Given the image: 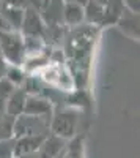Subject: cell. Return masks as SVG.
I'll return each mask as SVG.
<instances>
[{
    "label": "cell",
    "mask_w": 140,
    "mask_h": 158,
    "mask_svg": "<svg viewBox=\"0 0 140 158\" xmlns=\"http://www.w3.org/2000/svg\"><path fill=\"white\" fill-rule=\"evenodd\" d=\"M50 128V115L21 114L13 122V138L22 136H46Z\"/></svg>",
    "instance_id": "cell-1"
},
{
    "label": "cell",
    "mask_w": 140,
    "mask_h": 158,
    "mask_svg": "<svg viewBox=\"0 0 140 158\" xmlns=\"http://www.w3.org/2000/svg\"><path fill=\"white\" fill-rule=\"evenodd\" d=\"M0 52L10 63H13V67H19L25 57L24 38L14 30L0 32Z\"/></svg>",
    "instance_id": "cell-2"
},
{
    "label": "cell",
    "mask_w": 140,
    "mask_h": 158,
    "mask_svg": "<svg viewBox=\"0 0 140 158\" xmlns=\"http://www.w3.org/2000/svg\"><path fill=\"white\" fill-rule=\"evenodd\" d=\"M76 125H77V115H76V112L63 111L54 117H50V128L49 130H52L54 136L65 141L74 135Z\"/></svg>",
    "instance_id": "cell-3"
},
{
    "label": "cell",
    "mask_w": 140,
    "mask_h": 158,
    "mask_svg": "<svg viewBox=\"0 0 140 158\" xmlns=\"http://www.w3.org/2000/svg\"><path fill=\"white\" fill-rule=\"evenodd\" d=\"M63 0H40L36 6V11L40 15L44 25L49 27H58L63 25L61 16H63Z\"/></svg>",
    "instance_id": "cell-4"
},
{
    "label": "cell",
    "mask_w": 140,
    "mask_h": 158,
    "mask_svg": "<svg viewBox=\"0 0 140 158\" xmlns=\"http://www.w3.org/2000/svg\"><path fill=\"white\" fill-rule=\"evenodd\" d=\"M44 22L41 21L40 15L35 6H29L24 10V16H22V24H21V30L25 36H33V38H41L44 33Z\"/></svg>",
    "instance_id": "cell-5"
},
{
    "label": "cell",
    "mask_w": 140,
    "mask_h": 158,
    "mask_svg": "<svg viewBox=\"0 0 140 158\" xmlns=\"http://www.w3.org/2000/svg\"><path fill=\"white\" fill-rule=\"evenodd\" d=\"M52 104L47 98H43L40 95H27L24 104V112L27 115H50Z\"/></svg>",
    "instance_id": "cell-6"
},
{
    "label": "cell",
    "mask_w": 140,
    "mask_h": 158,
    "mask_svg": "<svg viewBox=\"0 0 140 158\" xmlns=\"http://www.w3.org/2000/svg\"><path fill=\"white\" fill-rule=\"evenodd\" d=\"M25 98H27V92L24 89H14L10 94V97L5 101V114L11 118H16L24 112V104H25Z\"/></svg>",
    "instance_id": "cell-7"
},
{
    "label": "cell",
    "mask_w": 140,
    "mask_h": 158,
    "mask_svg": "<svg viewBox=\"0 0 140 158\" xmlns=\"http://www.w3.org/2000/svg\"><path fill=\"white\" fill-rule=\"evenodd\" d=\"M46 136H22V138H14V156L36 153L38 150H40L41 144L44 142Z\"/></svg>",
    "instance_id": "cell-8"
},
{
    "label": "cell",
    "mask_w": 140,
    "mask_h": 158,
    "mask_svg": "<svg viewBox=\"0 0 140 158\" xmlns=\"http://www.w3.org/2000/svg\"><path fill=\"white\" fill-rule=\"evenodd\" d=\"M63 146H65V141L54 136V135H47L44 142L41 144L40 150L36 152L38 158H57L60 156L61 150H63Z\"/></svg>",
    "instance_id": "cell-9"
},
{
    "label": "cell",
    "mask_w": 140,
    "mask_h": 158,
    "mask_svg": "<svg viewBox=\"0 0 140 158\" xmlns=\"http://www.w3.org/2000/svg\"><path fill=\"white\" fill-rule=\"evenodd\" d=\"M65 3V2H63ZM61 21L65 25L74 27L84 22V6L77 3H65L63 5V16Z\"/></svg>",
    "instance_id": "cell-10"
},
{
    "label": "cell",
    "mask_w": 140,
    "mask_h": 158,
    "mask_svg": "<svg viewBox=\"0 0 140 158\" xmlns=\"http://www.w3.org/2000/svg\"><path fill=\"white\" fill-rule=\"evenodd\" d=\"M124 5L123 0H109L104 5V18H103V25L107 24H117L121 15L124 13Z\"/></svg>",
    "instance_id": "cell-11"
},
{
    "label": "cell",
    "mask_w": 140,
    "mask_h": 158,
    "mask_svg": "<svg viewBox=\"0 0 140 158\" xmlns=\"http://www.w3.org/2000/svg\"><path fill=\"white\" fill-rule=\"evenodd\" d=\"M120 25V29L132 38H138V15L124 10V13L121 15V18L117 22Z\"/></svg>",
    "instance_id": "cell-12"
},
{
    "label": "cell",
    "mask_w": 140,
    "mask_h": 158,
    "mask_svg": "<svg viewBox=\"0 0 140 158\" xmlns=\"http://www.w3.org/2000/svg\"><path fill=\"white\" fill-rule=\"evenodd\" d=\"M3 22L6 24V27L10 30L13 29H21L22 24V16H24V10L21 6H3L2 13H0Z\"/></svg>",
    "instance_id": "cell-13"
},
{
    "label": "cell",
    "mask_w": 140,
    "mask_h": 158,
    "mask_svg": "<svg viewBox=\"0 0 140 158\" xmlns=\"http://www.w3.org/2000/svg\"><path fill=\"white\" fill-rule=\"evenodd\" d=\"M103 18H104V6H101L91 0L84 5V21L88 24H101L103 25Z\"/></svg>",
    "instance_id": "cell-14"
},
{
    "label": "cell",
    "mask_w": 140,
    "mask_h": 158,
    "mask_svg": "<svg viewBox=\"0 0 140 158\" xmlns=\"http://www.w3.org/2000/svg\"><path fill=\"white\" fill-rule=\"evenodd\" d=\"M0 158H14V138L0 141Z\"/></svg>",
    "instance_id": "cell-15"
},
{
    "label": "cell",
    "mask_w": 140,
    "mask_h": 158,
    "mask_svg": "<svg viewBox=\"0 0 140 158\" xmlns=\"http://www.w3.org/2000/svg\"><path fill=\"white\" fill-rule=\"evenodd\" d=\"M6 81L14 87V85H21L24 82V73L19 67H11L8 71H6Z\"/></svg>",
    "instance_id": "cell-16"
},
{
    "label": "cell",
    "mask_w": 140,
    "mask_h": 158,
    "mask_svg": "<svg viewBox=\"0 0 140 158\" xmlns=\"http://www.w3.org/2000/svg\"><path fill=\"white\" fill-rule=\"evenodd\" d=\"M14 90V87H13L6 79H2L0 81V111H3V108H5V101H6V98L10 97V94ZM5 112V111H3Z\"/></svg>",
    "instance_id": "cell-17"
},
{
    "label": "cell",
    "mask_w": 140,
    "mask_h": 158,
    "mask_svg": "<svg viewBox=\"0 0 140 158\" xmlns=\"http://www.w3.org/2000/svg\"><path fill=\"white\" fill-rule=\"evenodd\" d=\"M123 5L124 8L134 13V15H138V10H140V2L138 0H123Z\"/></svg>",
    "instance_id": "cell-18"
},
{
    "label": "cell",
    "mask_w": 140,
    "mask_h": 158,
    "mask_svg": "<svg viewBox=\"0 0 140 158\" xmlns=\"http://www.w3.org/2000/svg\"><path fill=\"white\" fill-rule=\"evenodd\" d=\"M63 2H65V3H77V5H82L84 6L88 0H63Z\"/></svg>",
    "instance_id": "cell-19"
},
{
    "label": "cell",
    "mask_w": 140,
    "mask_h": 158,
    "mask_svg": "<svg viewBox=\"0 0 140 158\" xmlns=\"http://www.w3.org/2000/svg\"><path fill=\"white\" fill-rule=\"evenodd\" d=\"M14 158H38V155L32 153V155H21V156H14Z\"/></svg>",
    "instance_id": "cell-20"
},
{
    "label": "cell",
    "mask_w": 140,
    "mask_h": 158,
    "mask_svg": "<svg viewBox=\"0 0 140 158\" xmlns=\"http://www.w3.org/2000/svg\"><path fill=\"white\" fill-rule=\"evenodd\" d=\"M91 2H95V3H98V5H101V6H104L109 0H91Z\"/></svg>",
    "instance_id": "cell-21"
}]
</instances>
